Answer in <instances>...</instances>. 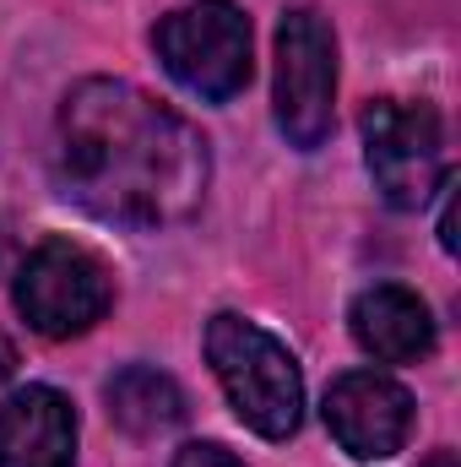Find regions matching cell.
<instances>
[{"instance_id":"6da1fadb","label":"cell","mask_w":461,"mask_h":467,"mask_svg":"<svg viewBox=\"0 0 461 467\" xmlns=\"http://www.w3.org/2000/svg\"><path fill=\"white\" fill-rule=\"evenodd\" d=\"M212 180L207 136L163 99L93 77L55 119V185L82 213L119 229H174L201 213Z\"/></svg>"},{"instance_id":"7a4b0ae2","label":"cell","mask_w":461,"mask_h":467,"mask_svg":"<svg viewBox=\"0 0 461 467\" xmlns=\"http://www.w3.org/2000/svg\"><path fill=\"white\" fill-rule=\"evenodd\" d=\"M207 364L223 380L233 413L266 435V441H288L304 419V375L299 358L282 348L266 327L244 321V316H212L207 321Z\"/></svg>"},{"instance_id":"3957f363","label":"cell","mask_w":461,"mask_h":467,"mask_svg":"<svg viewBox=\"0 0 461 467\" xmlns=\"http://www.w3.org/2000/svg\"><path fill=\"white\" fill-rule=\"evenodd\" d=\"M152 49L163 71L207 104H229L250 88V16L233 0L179 5L152 27Z\"/></svg>"},{"instance_id":"277c9868","label":"cell","mask_w":461,"mask_h":467,"mask_svg":"<svg viewBox=\"0 0 461 467\" xmlns=\"http://www.w3.org/2000/svg\"><path fill=\"white\" fill-rule=\"evenodd\" d=\"M22 321L44 337H82L93 332L115 305V277L98 250L77 239H44L22 266L11 288Z\"/></svg>"},{"instance_id":"5b68a950","label":"cell","mask_w":461,"mask_h":467,"mask_svg":"<svg viewBox=\"0 0 461 467\" xmlns=\"http://www.w3.org/2000/svg\"><path fill=\"white\" fill-rule=\"evenodd\" d=\"M337 119V33L321 11L293 5L277 22V125L299 152H315Z\"/></svg>"},{"instance_id":"8992f818","label":"cell","mask_w":461,"mask_h":467,"mask_svg":"<svg viewBox=\"0 0 461 467\" xmlns=\"http://www.w3.org/2000/svg\"><path fill=\"white\" fill-rule=\"evenodd\" d=\"M364 163L374 191L402 207L418 213L435 185L446 180V130L429 104H407V99H374L364 109Z\"/></svg>"},{"instance_id":"52a82bcc","label":"cell","mask_w":461,"mask_h":467,"mask_svg":"<svg viewBox=\"0 0 461 467\" xmlns=\"http://www.w3.org/2000/svg\"><path fill=\"white\" fill-rule=\"evenodd\" d=\"M326 430L337 435L347 457L385 462L407 446L413 430V391L380 369H353L326 391Z\"/></svg>"},{"instance_id":"ba28073f","label":"cell","mask_w":461,"mask_h":467,"mask_svg":"<svg viewBox=\"0 0 461 467\" xmlns=\"http://www.w3.org/2000/svg\"><path fill=\"white\" fill-rule=\"evenodd\" d=\"M0 467H77V408L55 386H22L0 402Z\"/></svg>"},{"instance_id":"9c48e42d","label":"cell","mask_w":461,"mask_h":467,"mask_svg":"<svg viewBox=\"0 0 461 467\" xmlns=\"http://www.w3.org/2000/svg\"><path fill=\"white\" fill-rule=\"evenodd\" d=\"M353 337L358 348L380 364H413L435 348V316L413 288L396 283H374L353 299Z\"/></svg>"},{"instance_id":"30bf717a","label":"cell","mask_w":461,"mask_h":467,"mask_svg":"<svg viewBox=\"0 0 461 467\" xmlns=\"http://www.w3.org/2000/svg\"><path fill=\"white\" fill-rule=\"evenodd\" d=\"M104 397H109V419L125 435H136V441H152V435H169V430L185 424L179 380L152 369V364H125L115 380L104 386Z\"/></svg>"},{"instance_id":"8fae6325","label":"cell","mask_w":461,"mask_h":467,"mask_svg":"<svg viewBox=\"0 0 461 467\" xmlns=\"http://www.w3.org/2000/svg\"><path fill=\"white\" fill-rule=\"evenodd\" d=\"M174 467H244V462L233 451H223V446H212V441H196V446L174 451Z\"/></svg>"},{"instance_id":"7c38bea8","label":"cell","mask_w":461,"mask_h":467,"mask_svg":"<svg viewBox=\"0 0 461 467\" xmlns=\"http://www.w3.org/2000/svg\"><path fill=\"white\" fill-rule=\"evenodd\" d=\"M11 369H16V348H11V343H5V337H0V380H5V375H11Z\"/></svg>"},{"instance_id":"4fadbf2b","label":"cell","mask_w":461,"mask_h":467,"mask_svg":"<svg viewBox=\"0 0 461 467\" xmlns=\"http://www.w3.org/2000/svg\"><path fill=\"white\" fill-rule=\"evenodd\" d=\"M424 467H456V457H451V451H435V457H429Z\"/></svg>"}]
</instances>
